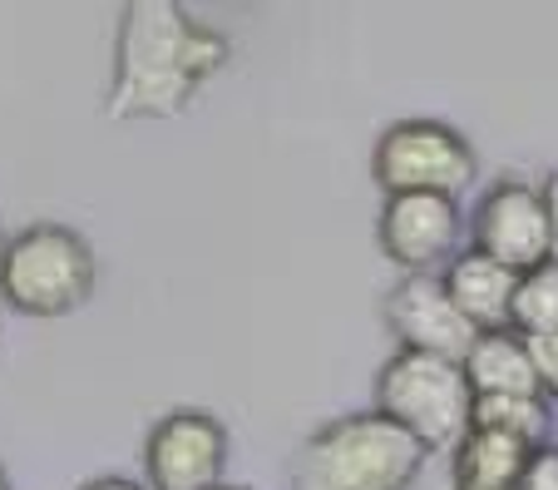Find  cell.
<instances>
[{"label": "cell", "instance_id": "obj_14", "mask_svg": "<svg viewBox=\"0 0 558 490\" xmlns=\"http://www.w3.org/2000/svg\"><path fill=\"white\" fill-rule=\"evenodd\" d=\"M509 332H519V337L558 332V263L519 273L514 302H509Z\"/></svg>", "mask_w": 558, "mask_h": 490}, {"label": "cell", "instance_id": "obj_13", "mask_svg": "<svg viewBox=\"0 0 558 490\" xmlns=\"http://www.w3.org/2000/svg\"><path fill=\"white\" fill-rule=\"evenodd\" d=\"M470 427L514 437V441H524V446H544L548 441V402L544 396H474Z\"/></svg>", "mask_w": 558, "mask_h": 490}, {"label": "cell", "instance_id": "obj_11", "mask_svg": "<svg viewBox=\"0 0 558 490\" xmlns=\"http://www.w3.org/2000/svg\"><path fill=\"white\" fill-rule=\"evenodd\" d=\"M460 372H464V382H470L474 396H544L538 392V377H534V362H529L524 337L509 327L474 332Z\"/></svg>", "mask_w": 558, "mask_h": 490}, {"label": "cell", "instance_id": "obj_6", "mask_svg": "<svg viewBox=\"0 0 558 490\" xmlns=\"http://www.w3.org/2000/svg\"><path fill=\"white\" fill-rule=\"evenodd\" d=\"M228 470V427L213 411L158 416L144 441L148 490H218Z\"/></svg>", "mask_w": 558, "mask_h": 490}, {"label": "cell", "instance_id": "obj_4", "mask_svg": "<svg viewBox=\"0 0 558 490\" xmlns=\"http://www.w3.org/2000/svg\"><path fill=\"white\" fill-rule=\"evenodd\" d=\"M470 382H464L460 362L425 352H396L380 362L376 372V411L386 421L415 437L425 451H445L470 431Z\"/></svg>", "mask_w": 558, "mask_h": 490}, {"label": "cell", "instance_id": "obj_17", "mask_svg": "<svg viewBox=\"0 0 558 490\" xmlns=\"http://www.w3.org/2000/svg\"><path fill=\"white\" fill-rule=\"evenodd\" d=\"M538 193H544V214H548V263H558V174H548L538 183Z\"/></svg>", "mask_w": 558, "mask_h": 490}, {"label": "cell", "instance_id": "obj_9", "mask_svg": "<svg viewBox=\"0 0 558 490\" xmlns=\"http://www.w3.org/2000/svg\"><path fill=\"white\" fill-rule=\"evenodd\" d=\"M386 327L401 342V352L445 357V362H464L474 342V327L445 298L440 273H405L386 292Z\"/></svg>", "mask_w": 558, "mask_h": 490}, {"label": "cell", "instance_id": "obj_19", "mask_svg": "<svg viewBox=\"0 0 558 490\" xmlns=\"http://www.w3.org/2000/svg\"><path fill=\"white\" fill-rule=\"evenodd\" d=\"M0 490H11V476H5V466H0Z\"/></svg>", "mask_w": 558, "mask_h": 490}, {"label": "cell", "instance_id": "obj_8", "mask_svg": "<svg viewBox=\"0 0 558 490\" xmlns=\"http://www.w3.org/2000/svg\"><path fill=\"white\" fill-rule=\"evenodd\" d=\"M470 248L495 258L509 273L548 263V214L544 193L529 179H499L470 218Z\"/></svg>", "mask_w": 558, "mask_h": 490}, {"label": "cell", "instance_id": "obj_7", "mask_svg": "<svg viewBox=\"0 0 558 490\" xmlns=\"http://www.w3.org/2000/svg\"><path fill=\"white\" fill-rule=\"evenodd\" d=\"M460 199L445 193H386L376 214V243L405 273H440L460 253Z\"/></svg>", "mask_w": 558, "mask_h": 490}, {"label": "cell", "instance_id": "obj_10", "mask_svg": "<svg viewBox=\"0 0 558 490\" xmlns=\"http://www.w3.org/2000/svg\"><path fill=\"white\" fill-rule=\"evenodd\" d=\"M514 283L519 273L499 267L495 258L460 248L450 263L440 267V288L450 298V308L470 322L474 332H499L509 327V302H514Z\"/></svg>", "mask_w": 558, "mask_h": 490}, {"label": "cell", "instance_id": "obj_3", "mask_svg": "<svg viewBox=\"0 0 558 490\" xmlns=\"http://www.w3.org/2000/svg\"><path fill=\"white\" fill-rule=\"evenodd\" d=\"M99 283L95 248L64 224H31L0 243V298L25 318H70Z\"/></svg>", "mask_w": 558, "mask_h": 490}, {"label": "cell", "instance_id": "obj_1", "mask_svg": "<svg viewBox=\"0 0 558 490\" xmlns=\"http://www.w3.org/2000/svg\"><path fill=\"white\" fill-rule=\"evenodd\" d=\"M232 40L218 25L193 21L173 0H134L119 15L114 75L105 89V115L129 119H173L222 75Z\"/></svg>", "mask_w": 558, "mask_h": 490}, {"label": "cell", "instance_id": "obj_12", "mask_svg": "<svg viewBox=\"0 0 558 490\" xmlns=\"http://www.w3.org/2000/svg\"><path fill=\"white\" fill-rule=\"evenodd\" d=\"M529 451L534 446H524V441H514V437L470 427L450 446V486L454 490H514Z\"/></svg>", "mask_w": 558, "mask_h": 490}, {"label": "cell", "instance_id": "obj_16", "mask_svg": "<svg viewBox=\"0 0 558 490\" xmlns=\"http://www.w3.org/2000/svg\"><path fill=\"white\" fill-rule=\"evenodd\" d=\"M514 490H558V446H534L519 470V486Z\"/></svg>", "mask_w": 558, "mask_h": 490}, {"label": "cell", "instance_id": "obj_15", "mask_svg": "<svg viewBox=\"0 0 558 490\" xmlns=\"http://www.w3.org/2000/svg\"><path fill=\"white\" fill-rule=\"evenodd\" d=\"M529 347V362H534V377H538V392L558 396V332H544V337H524Z\"/></svg>", "mask_w": 558, "mask_h": 490}, {"label": "cell", "instance_id": "obj_2", "mask_svg": "<svg viewBox=\"0 0 558 490\" xmlns=\"http://www.w3.org/2000/svg\"><path fill=\"white\" fill-rule=\"evenodd\" d=\"M430 451L380 411L337 416L302 441L292 490H411Z\"/></svg>", "mask_w": 558, "mask_h": 490}, {"label": "cell", "instance_id": "obj_20", "mask_svg": "<svg viewBox=\"0 0 558 490\" xmlns=\"http://www.w3.org/2000/svg\"><path fill=\"white\" fill-rule=\"evenodd\" d=\"M218 490H247V486H218Z\"/></svg>", "mask_w": 558, "mask_h": 490}, {"label": "cell", "instance_id": "obj_18", "mask_svg": "<svg viewBox=\"0 0 558 490\" xmlns=\"http://www.w3.org/2000/svg\"><path fill=\"white\" fill-rule=\"evenodd\" d=\"M80 490H148V486H138V480H129V476H99Z\"/></svg>", "mask_w": 558, "mask_h": 490}, {"label": "cell", "instance_id": "obj_5", "mask_svg": "<svg viewBox=\"0 0 558 490\" xmlns=\"http://www.w3.org/2000/svg\"><path fill=\"white\" fill-rule=\"evenodd\" d=\"M480 174L474 144L445 119H401L376 139L371 179L380 193H445L460 199Z\"/></svg>", "mask_w": 558, "mask_h": 490}]
</instances>
